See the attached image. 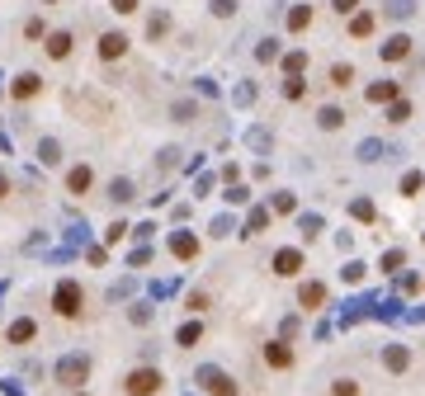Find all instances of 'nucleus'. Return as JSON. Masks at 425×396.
Returning <instances> with one entry per match:
<instances>
[{
    "label": "nucleus",
    "mask_w": 425,
    "mask_h": 396,
    "mask_svg": "<svg viewBox=\"0 0 425 396\" xmlns=\"http://www.w3.org/2000/svg\"><path fill=\"white\" fill-rule=\"evenodd\" d=\"M123 236H128V222H114V227L105 232V241H123Z\"/></svg>",
    "instance_id": "obj_33"
},
{
    "label": "nucleus",
    "mask_w": 425,
    "mask_h": 396,
    "mask_svg": "<svg viewBox=\"0 0 425 396\" xmlns=\"http://www.w3.org/2000/svg\"><path fill=\"white\" fill-rule=\"evenodd\" d=\"M265 364H269V368H293V349L284 340L265 344Z\"/></svg>",
    "instance_id": "obj_12"
},
{
    "label": "nucleus",
    "mask_w": 425,
    "mask_h": 396,
    "mask_svg": "<svg viewBox=\"0 0 425 396\" xmlns=\"http://www.w3.org/2000/svg\"><path fill=\"white\" fill-rule=\"evenodd\" d=\"M38 160H43V165H57V160H62V147H57L53 137H43V142H38Z\"/></svg>",
    "instance_id": "obj_18"
},
{
    "label": "nucleus",
    "mask_w": 425,
    "mask_h": 396,
    "mask_svg": "<svg viewBox=\"0 0 425 396\" xmlns=\"http://www.w3.org/2000/svg\"><path fill=\"white\" fill-rule=\"evenodd\" d=\"M90 377V354H66L62 364H57V382L62 387H80Z\"/></svg>",
    "instance_id": "obj_3"
},
{
    "label": "nucleus",
    "mask_w": 425,
    "mask_h": 396,
    "mask_svg": "<svg viewBox=\"0 0 425 396\" xmlns=\"http://www.w3.org/2000/svg\"><path fill=\"white\" fill-rule=\"evenodd\" d=\"M76 396H85V392H76Z\"/></svg>",
    "instance_id": "obj_39"
},
{
    "label": "nucleus",
    "mask_w": 425,
    "mask_h": 396,
    "mask_svg": "<svg viewBox=\"0 0 425 396\" xmlns=\"http://www.w3.org/2000/svg\"><path fill=\"white\" fill-rule=\"evenodd\" d=\"M298 269H302V250H279V255H274V274H279V279H293Z\"/></svg>",
    "instance_id": "obj_11"
},
{
    "label": "nucleus",
    "mask_w": 425,
    "mask_h": 396,
    "mask_svg": "<svg viewBox=\"0 0 425 396\" xmlns=\"http://www.w3.org/2000/svg\"><path fill=\"white\" fill-rule=\"evenodd\" d=\"M401 260H406L401 250H388V255H383V269H401Z\"/></svg>",
    "instance_id": "obj_34"
},
{
    "label": "nucleus",
    "mask_w": 425,
    "mask_h": 396,
    "mask_svg": "<svg viewBox=\"0 0 425 396\" xmlns=\"http://www.w3.org/2000/svg\"><path fill=\"white\" fill-rule=\"evenodd\" d=\"M331 396H359V387H354V382H350V377H341V382H336V387H331Z\"/></svg>",
    "instance_id": "obj_29"
},
{
    "label": "nucleus",
    "mask_w": 425,
    "mask_h": 396,
    "mask_svg": "<svg viewBox=\"0 0 425 396\" xmlns=\"http://www.w3.org/2000/svg\"><path fill=\"white\" fill-rule=\"evenodd\" d=\"M5 194H10V180H5V175H0V198H5Z\"/></svg>",
    "instance_id": "obj_38"
},
{
    "label": "nucleus",
    "mask_w": 425,
    "mask_h": 396,
    "mask_svg": "<svg viewBox=\"0 0 425 396\" xmlns=\"http://www.w3.org/2000/svg\"><path fill=\"white\" fill-rule=\"evenodd\" d=\"M43 48H48L53 62H66V57H71V33H66V28H57V33H48V43H43Z\"/></svg>",
    "instance_id": "obj_9"
},
{
    "label": "nucleus",
    "mask_w": 425,
    "mask_h": 396,
    "mask_svg": "<svg viewBox=\"0 0 425 396\" xmlns=\"http://www.w3.org/2000/svg\"><path fill=\"white\" fill-rule=\"evenodd\" d=\"M321 302H326V288H321V283H302V288H298V307H307V312H317Z\"/></svg>",
    "instance_id": "obj_14"
},
{
    "label": "nucleus",
    "mask_w": 425,
    "mask_h": 396,
    "mask_svg": "<svg viewBox=\"0 0 425 396\" xmlns=\"http://www.w3.org/2000/svg\"><path fill=\"white\" fill-rule=\"evenodd\" d=\"M147 33H152V38H161V33H170V15H152V24H147Z\"/></svg>",
    "instance_id": "obj_23"
},
{
    "label": "nucleus",
    "mask_w": 425,
    "mask_h": 396,
    "mask_svg": "<svg viewBox=\"0 0 425 396\" xmlns=\"http://www.w3.org/2000/svg\"><path fill=\"white\" fill-rule=\"evenodd\" d=\"M307 24H312V5H293V10H289V28H293V33H302Z\"/></svg>",
    "instance_id": "obj_16"
},
{
    "label": "nucleus",
    "mask_w": 425,
    "mask_h": 396,
    "mask_svg": "<svg viewBox=\"0 0 425 396\" xmlns=\"http://www.w3.org/2000/svg\"><path fill=\"white\" fill-rule=\"evenodd\" d=\"M38 90H43V76H38V71H19L15 85H10V95H15V100H33Z\"/></svg>",
    "instance_id": "obj_6"
},
{
    "label": "nucleus",
    "mask_w": 425,
    "mask_h": 396,
    "mask_svg": "<svg viewBox=\"0 0 425 396\" xmlns=\"http://www.w3.org/2000/svg\"><path fill=\"white\" fill-rule=\"evenodd\" d=\"M421 189H425V175H406V180H401V194H406V198L421 194Z\"/></svg>",
    "instance_id": "obj_24"
},
{
    "label": "nucleus",
    "mask_w": 425,
    "mask_h": 396,
    "mask_svg": "<svg viewBox=\"0 0 425 396\" xmlns=\"http://www.w3.org/2000/svg\"><path fill=\"white\" fill-rule=\"evenodd\" d=\"M175 340L185 344V349H194V344L204 340V326H199V321H185V326H180V335H175Z\"/></svg>",
    "instance_id": "obj_17"
},
{
    "label": "nucleus",
    "mask_w": 425,
    "mask_h": 396,
    "mask_svg": "<svg viewBox=\"0 0 425 396\" xmlns=\"http://www.w3.org/2000/svg\"><path fill=\"white\" fill-rule=\"evenodd\" d=\"M109 198H114V203H128V198H133V180H114V185H109Z\"/></svg>",
    "instance_id": "obj_20"
},
{
    "label": "nucleus",
    "mask_w": 425,
    "mask_h": 396,
    "mask_svg": "<svg viewBox=\"0 0 425 396\" xmlns=\"http://www.w3.org/2000/svg\"><path fill=\"white\" fill-rule=\"evenodd\" d=\"M24 38H48V28H43V19H28V24H24Z\"/></svg>",
    "instance_id": "obj_30"
},
{
    "label": "nucleus",
    "mask_w": 425,
    "mask_h": 396,
    "mask_svg": "<svg viewBox=\"0 0 425 396\" xmlns=\"http://www.w3.org/2000/svg\"><path fill=\"white\" fill-rule=\"evenodd\" d=\"M388 118H392V123H406V118H411V104H406V100H392V113H388Z\"/></svg>",
    "instance_id": "obj_25"
},
{
    "label": "nucleus",
    "mask_w": 425,
    "mask_h": 396,
    "mask_svg": "<svg viewBox=\"0 0 425 396\" xmlns=\"http://www.w3.org/2000/svg\"><path fill=\"white\" fill-rule=\"evenodd\" d=\"M33 335H38V321H33V317L10 321V330H5V340H10V344H28Z\"/></svg>",
    "instance_id": "obj_8"
},
{
    "label": "nucleus",
    "mask_w": 425,
    "mask_h": 396,
    "mask_svg": "<svg viewBox=\"0 0 425 396\" xmlns=\"http://www.w3.org/2000/svg\"><path fill=\"white\" fill-rule=\"evenodd\" d=\"M341 118H345L341 109H321V128H341Z\"/></svg>",
    "instance_id": "obj_26"
},
{
    "label": "nucleus",
    "mask_w": 425,
    "mask_h": 396,
    "mask_svg": "<svg viewBox=\"0 0 425 396\" xmlns=\"http://www.w3.org/2000/svg\"><path fill=\"white\" fill-rule=\"evenodd\" d=\"M406 53H411V38H406V33H392V38L383 43V62H401Z\"/></svg>",
    "instance_id": "obj_13"
},
{
    "label": "nucleus",
    "mask_w": 425,
    "mask_h": 396,
    "mask_svg": "<svg viewBox=\"0 0 425 396\" xmlns=\"http://www.w3.org/2000/svg\"><path fill=\"white\" fill-rule=\"evenodd\" d=\"M90 185H95V170H90V165H71V170H66V194H90Z\"/></svg>",
    "instance_id": "obj_7"
},
{
    "label": "nucleus",
    "mask_w": 425,
    "mask_h": 396,
    "mask_svg": "<svg viewBox=\"0 0 425 396\" xmlns=\"http://www.w3.org/2000/svg\"><path fill=\"white\" fill-rule=\"evenodd\" d=\"M383 100H397V80H378V85H369V104H383Z\"/></svg>",
    "instance_id": "obj_15"
},
{
    "label": "nucleus",
    "mask_w": 425,
    "mask_h": 396,
    "mask_svg": "<svg viewBox=\"0 0 425 396\" xmlns=\"http://www.w3.org/2000/svg\"><path fill=\"white\" fill-rule=\"evenodd\" d=\"M80 307H85V288H80L76 279H62V283L53 288V312H57V317H66V321H76Z\"/></svg>",
    "instance_id": "obj_1"
},
{
    "label": "nucleus",
    "mask_w": 425,
    "mask_h": 396,
    "mask_svg": "<svg viewBox=\"0 0 425 396\" xmlns=\"http://www.w3.org/2000/svg\"><path fill=\"white\" fill-rule=\"evenodd\" d=\"M170 255H175V260H194V255H199V241L189 236V232H170Z\"/></svg>",
    "instance_id": "obj_10"
},
{
    "label": "nucleus",
    "mask_w": 425,
    "mask_h": 396,
    "mask_svg": "<svg viewBox=\"0 0 425 396\" xmlns=\"http://www.w3.org/2000/svg\"><path fill=\"white\" fill-rule=\"evenodd\" d=\"M212 15H217V19H227V15H237V0H212Z\"/></svg>",
    "instance_id": "obj_27"
},
{
    "label": "nucleus",
    "mask_w": 425,
    "mask_h": 396,
    "mask_svg": "<svg viewBox=\"0 0 425 396\" xmlns=\"http://www.w3.org/2000/svg\"><path fill=\"white\" fill-rule=\"evenodd\" d=\"M284 66H289V76H298V71L307 66V57H302V53H289V57H284Z\"/></svg>",
    "instance_id": "obj_28"
},
{
    "label": "nucleus",
    "mask_w": 425,
    "mask_h": 396,
    "mask_svg": "<svg viewBox=\"0 0 425 396\" xmlns=\"http://www.w3.org/2000/svg\"><path fill=\"white\" fill-rule=\"evenodd\" d=\"M354 217H364V222L373 217V203H369V198H359V203H354Z\"/></svg>",
    "instance_id": "obj_36"
},
{
    "label": "nucleus",
    "mask_w": 425,
    "mask_h": 396,
    "mask_svg": "<svg viewBox=\"0 0 425 396\" xmlns=\"http://www.w3.org/2000/svg\"><path fill=\"white\" fill-rule=\"evenodd\" d=\"M100 57H105V62H118V57H128V33H118V28L100 33Z\"/></svg>",
    "instance_id": "obj_5"
},
{
    "label": "nucleus",
    "mask_w": 425,
    "mask_h": 396,
    "mask_svg": "<svg viewBox=\"0 0 425 396\" xmlns=\"http://www.w3.org/2000/svg\"><path fill=\"white\" fill-rule=\"evenodd\" d=\"M199 382H204V392H208V396H237V382H232L227 373H217V368H204V373H199Z\"/></svg>",
    "instance_id": "obj_4"
},
{
    "label": "nucleus",
    "mask_w": 425,
    "mask_h": 396,
    "mask_svg": "<svg viewBox=\"0 0 425 396\" xmlns=\"http://www.w3.org/2000/svg\"><path fill=\"white\" fill-rule=\"evenodd\" d=\"M350 80H354V66H350V62H341V66H331V85H341V90H345Z\"/></svg>",
    "instance_id": "obj_22"
},
{
    "label": "nucleus",
    "mask_w": 425,
    "mask_h": 396,
    "mask_svg": "<svg viewBox=\"0 0 425 396\" xmlns=\"http://www.w3.org/2000/svg\"><path fill=\"white\" fill-rule=\"evenodd\" d=\"M161 387H165V377H161V368H152V364H142V368H133L123 377V392L128 396H156Z\"/></svg>",
    "instance_id": "obj_2"
},
{
    "label": "nucleus",
    "mask_w": 425,
    "mask_h": 396,
    "mask_svg": "<svg viewBox=\"0 0 425 396\" xmlns=\"http://www.w3.org/2000/svg\"><path fill=\"white\" fill-rule=\"evenodd\" d=\"M350 33H354V38H369L373 33V15H354V19H350Z\"/></svg>",
    "instance_id": "obj_21"
},
{
    "label": "nucleus",
    "mask_w": 425,
    "mask_h": 396,
    "mask_svg": "<svg viewBox=\"0 0 425 396\" xmlns=\"http://www.w3.org/2000/svg\"><path fill=\"white\" fill-rule=\"evenodd\" d=\"M354 5H359V0H336V15H350Z\"/></svg>",
    "instance_id": "obj_37"
},
{
    "label": "nucleus",
    "mask_w": 425,
    "mask_h": 396,
    "mask_svg": "<svg viewBox=\"0 0 425 396\" xmlns=\"http://www.w3.org/2000/svg\"><path fill=\"white\" fill-rule=\"evenodd\" d=\"M109 10H114V15H133L137 0H109Z\"/></svg>",
    "instance_id": "obj_32"
},
{
    "label": "nucleus",
    "mask_w": 425,
    "mask_h": 396,
    "mask_svg": "<svg viewBox=\"0 0 425 396\" xmlns=\"http://www.w3.org/2000/svg\"><path fill=\"white\" fill-rule=\"evenodd\" d=\"M189 312H208V292H189Z\"/></svg>",
    "instance_id": "obj_31"
},
{
    "label": "nucleus",
    "mask_w": 425,
    "mask_h": 396,
    "mask_svg": "<svg viewBox=\"0 0 425 396\" xmlns=\"http://www.w3.org/2000/svg\"><path fill=\"white\" fill-rule=\"evenodd\" d=\"M255 57H260V62H274V57H279V48H274V43H260V48H255Z\"/></svg>",
    "instance_id": "obj_35"
},
{
    "label": "nucleus",
    "mask_w": 425,
    "mask_h": 396,
    "mask_svg": "<svg viewBox=\"0 0 425 396\" xmlns=\"http://www.w3.org/2000/svg\"><path fill=\"white\" fill-rule=\"evenodd\" d=\"M383 364H388V368H392V373H401V368H406V349H401V344H388V354H383Z\"/></svg>",
    "instance_id": "obj_19"
},
{
    "label": "nucleus",
    "mask_w": 425,
    "mask_h": 396,
    "mask_svg": "<svg viewBox=\"0 0 425 396\" xmlns=\"http://www.w3.org/2000/svg\"><path fill=\"white\" fill-rule=\"evenodd\" d=\"M48 5H53V0H48Z\"/></svg>",
    "instance_id": "obj_40"
}]
</instances>
